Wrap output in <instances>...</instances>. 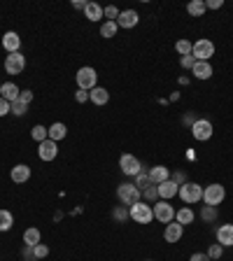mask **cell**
<instances>
[{"mask_svg":"<svg viewBox=\"0 0 233 261\" xmlns=\"http://www.w3.org/2000/svg\"><path fill=\"white\" fill-rule=\"evenodd\" d=\"M191 47H194V44H191L189 40H177V42H175L177 54H182V56H189L191 54Z\"/></svg>","mask_w":233,"mask_h":261,"instance_id":"obj_31","label":"cell"},{"mask_svg":"<svg viewBox=\"0 0 233 261\" xmlns=\"http://www.w3.org/2000/svg\"><path fill=\"white\" fill-rule=\"evenodd\" d=\"M194 63H196V59L194 56H182V59H179V65H182V68H187V70H189V68H194Z\"/></svg>","mask_w":233,"mask_h":261,"instance_id":"obj_39","label":"cell"},{"mask_svg":"<svg viewBox=\"0 0 233 261\" xmlns=\"http://www.w3.org/2000/svg\"><path fill=\"white\" fill-rule=\"evenodd\" d=\"M114 217L119 219V222H126V219H128V210H126V207H117V210H114Z\"/></svg>","mask_w":233,"mask_h":261,"instance_id":"obj_42","label":"cell"},{"mask_svg":"<svg viewBox=\"0 0 233 261\" xmlns=\"http://www.w3.org/2000/svg\"><path fill=\"white\" fill-rule=\"evenodd\" d=\"M142 194H145V198H147V201H157V198H159V189H157V187H147V189L145 191H142Z\"/></svg>","mask_w":233,"mask_h":261,"instance_id":"obj_37","label":"cell"},{"mask_svg":"<svg viewBox=\"0 0 233 261\" xmlns=\"http://www.w3.org/2000/svg\"><path fill=\"white\" fill-rule=\"evenodd\" d=\"M75 100H77V103H87V100H89V91L77 89V91H75Z\"/></svg>","mask_w":233,"mask_h":261,"instance_id":"obj_41","label":"cell"},{"mask_svg":"<svg viewBox=\"0 0 233 261\" xmlns=\"http://www.w3.org/2000/svg\"><path fill=\"white\" fill-rule=\"evenodd\" d=\"M12 112V103H7L5 98L0 96V117H5V114Z\"/></svg>","mask_w":233,"mask_h":261,"instance_id":"obj_38","label":"cell"},{"mask_svg":"<svg viewBox=\"0 0 233 261\" xmlns=\"http://www.w3.org/2000/svg\"><path fill=\"white\" fill-rule=\"evenodd\" d=\"M212 133H215V128H212V124L208 119H196L194 124H191V136H194L198 142L210 140Z\"/></svg>","mask_w":233,"mask_h":261,"instance_id":"obj_8","label":"cell"},{"mask_svg":"<svg viewBox=\"0 0 233 261\" xmlns=\"http://www.w3.org/2000/svg\"><path fill=\"white\" fill-rule=\"evenodd\" d=\"M154 219H159L161 224H170L175 219V207L168 201H157L154 203Z\"/></svg>","mask_w":233,"mask_h":261,"instance_id":"obj_9","label":"cell"},{"mask_svg":"<svg viewBox=\"0 0 233 261\" xmlns=\"http://www.w3.org/2000/svg\"><path fill=\"white\" fill-rule=\"evenodd\" d=\"M3 47H5V51H10V54H16L19 47H21V38H19V33L7 31L5 35H3Z\"/></svg>","mask_w":233,"mask_h":261,"instance_id":"obj_16","label":"cell"},{"mask_svg":"<svg viewBox=\"0 0 233 261\" xmlns=\"http://www.w3.org/2000/svg\"><path fill=\"white\" fill-rule=\"evenodd\" d=\"M103 10H105V16H108V21H117V19H119V10H117L114 5L103 7Z\"/></svg>","mask_w":233,"mask_h":261,"instance_id":"obj_36","label":"cell"},{"mask_svg":"<svg viewBox=\"0 0 233 261\" xmlns=\"http://www.w3.org/2000/svg\"><path fill=\"white\" fill-rule=\"evenodd\" d=\"M157 189H159V198H161V201H173L179 191V185H175L173 179H166V182L157 185Z\"/></svg>","mask_w":233,"mask_h":261,"instance_id":"obj_12","label":"cell"},{"mask_svg":"<svg viewBox=\"0 0 233 261\" xmlns=\"http://www.w3.org/2000/svg\"><path fill=\"white\" fill-rule=\"evenodd\" d=\"M177 196L187 203V205H194V203L203 201V187L196 185V182H185V185L179 187Z\"/></svg>","mask_w":233,"mask_h":261,"instance_id":"obj_3","label":"cell"},{"mask_svg":"<svg viewBox=\"0 0 233 261\" xmlns=\"http://www.w3.org/2000/svg\"><path fill=\"white\" fill-rule=\"evenodd\" d=\"M217 243L222 247H233V224H222L217 228Z\"/></svg>","mask_w":233,"mask_h":261,"instance_id":"obj_17","label":"cell"},{"mask_svg":"<svg viewBox=\"0 0 233 261\" xmlns=\"http://www.w3.org/2000/svg\"><path fill=\"white\" fill-rule=\"evenodd\" d=\"M31 136H33V140H35V142L40 145V142L49 140V128H47V126H42V124H38V126H33Z\"/></svg>","mask_w":233,"mask_h":261,"instance_id":"obj_28","label":"cell"},{"mask_svg":"<svg viewBox=\"0 0 233 261\" xmlns=\"http://www.w3.org/2000/svg\"><path fill=\"white\" fill-rule=\"evenodd\" d=\"M84 16H87L89 21H98V19H103L105 16V10L98 3H87V7H84Z\"/></svg>","mask_w":233,"mask_h":261,"instance_id":"obj_22","label":"cell"},{"mask_svg":"<svg viewBox=\"0 0 233 261\" xmlns=\"http://www.w3.org/2000/svg\"><path fill=\"white\" fill-rule=\"evenodd\" d=\"M65 136H68V126H65V124H61V121H56V124H51V126H49V140L61 142Z\"/></svg>","mask_w":233,"mask_h":261,"instance_id":"obj_23","label":"cell"},{"mask_svg":"<svg viewBox=\"0 0 233 261\" xmlns=\"http://www.w3.org/2000/svg\"><path fill=\"white\" fill-rule=\"evenodd\" d=\"M10 177H12V182H16V185L28 182V179H31V166H26V163H16L14 168H12Z\"/></svg>","mask_w":233,"mask_h":261,"instance_id":"obj_15","label":"cell"},{"mask_svg":"<svg viewBox=\"0 0 233 261\" xmlns=\"http://www.w3.org/2000/svg\"><path fill=\"white\" fill-rule=\"evenodd\" d=\"M222 250H224L222 245H219V243H215V245H210V250H208L205 254L210 256V261H219V256H222Z\"/></svg>","mask_w":233,"mask_h":261,"instance_id":"obj_32","label":"cell"},{"mask_svg":"<svg viewBox=\"0 0 233 261\" xmlns=\"http://www.w3.org/2000/svg\"><path fill=\"white\" fill-rule=\"evenodd\" d=\"M149 177H152L154 185H161V182L170 179V170L166 168V166H154V168L149 170Z\"/></svg>","mask_w":233,"mask_h":261,"instance_id":"obj_24","label":"cell"},{"mask_svg":"<svg viewBox=\"0 0 233 261\" xmlns=\"http://www.w3.org/2000/svg\"><path fill=\"white\" fill-rule=\"evenodd\" d=\"M117 21H103L100 23V38L110 40V38H117Z\"/></svg>","mask_w":233,"mask_h":261,"instance_id":"obj_27","label":"cell"},{"mask_svg":"<svg viewBox=\"0 0 233 261\" xmlns=\"http://www.w3.org/2000/svg\"><path fill=\"white\" fill-rule=\"evenodd\" d=\"M182 236H185V226H182V224H177L175 219L170 224H166V231H163V238H166V243H177Z\"/></svg>","mask_w":233,"mask_h":261,"instance_id":"obj_14","label":"cell"},{"mask_svg":"<svg viewBox=\"0 0 233 261\" xmlns=\"http://www.w3.org/2000/svg\"><path fill=\"white\" fill-rule=\"evenodd\" d=\"M89 100H91L93 105H105L110 100V91L105 87H96L89 91Z\"/></svg>","mask_w":233,"mask_h":261,"instance_id":"obj_20","label":"cell"},{"mask_svg":"<svg viewBox=\"0 0 233 261\" xmlns=\"http://www.w3.org/2000/svg\"><path fill=\"white\" fill-rule=\"evenodd\" d=\"M194 210L191 207H179V210H175V222L177 224H182V226H187V224H191L194 222Z\"/></svg>","mask_w":233,"mask_h":261,"instance_id":"obj_25","label":"cell"},{"mask_svg":"<svg viewBox=\"0 0 233 261\" xmlns=\"http://www.w3.org/2000/svg\"><path fill=\"white\" fill-rule=\"evenodd\" d=\"M128 217L136 224H149L154 219V207L140 201V203H136V205L128 207Z\"/></svg>","mask_w":233,"mask_h":261,"instance_id":"obj_4","label":"cell"},{"mask_svg":"<svg viewBox=\"0 0 233 261\" xmlns=\"http://www.w3.org/2000/svg\"><path fill=\"white\" fill-rule=\"evenodd\" d=\"M205 3H203V0H191L189 5H187V12H189L191 16H194V19H201L203 14H205Z\"/></svg>","mask_w":233,"mask_h":261,"instance_id":"obj_26","label":"cell"},{"mask_svg":"<svg viewBox=\"0 0 233 261\" xmlns=\"http://www.w3.org/2000/svg\"><path fill=\"white\" fill-rule=\"evenodd\" d=\"M14 226V217H12L10 210H0V231L5 233V231H10V228Z\"/></svg>","mask_w":233,"mask_h":261,"instance_id":"obj_29","label":"cell"},{"mask_svg":"<svg viewBox=\"0 0 233 261\" xmlns=\"http://www.w3.org/2000/svg\"><path fill=\"white\" fill-rule=\"evenodd\" d=\"M191 72H194L196 80H210V77H212V65H210V61H196L194 68H191Z\"/></svg>","mask_w":233,"mask_h":261,"instance_id":"obj_18","label":"cell"},{"mask_svg":"<svg viewBox=\"0 0 233 261\" xmlns=\"http://www.w3.org/2000/svg\"><path fill=\"white\" fill-rule=\"evenodd\" d=\"M189 261H210V256H208L205 252H196V254L189 256Z\"/></svg>","mask_w":233,"mask_h":261,"instance_id":"obj_43","label":"cell"},{"mask_svg":"<svg viewBox=\"0 0 233 261\" xmlns=\"http://www.w3.org/2000/svg\"><path fill=\"white\" fill-rule=\"evenodd\" d=\"M140 21V14L136 10H124L119 12V19H117V26L119 28H136Z\"/></svg>","mask_w":233,"mask_h":261,"instance_id":"obj_13","label":"cell"},{"mask_svg":"<svg viewBox=\"0 0 233 261\" xmlns=\"http://www.w3.org/2000/svg\"><path fill=\"white\" fill-rule=\"evenodd\" d=\"M0 89H3V84H0Z\"/></svg>","mask_w":233,"mask_h":261,"instance_id":"obj_47","label":"cell"},{"mask_svg":"<svg viewBox=\"0 0 233 261\" xmlns=\"http://www.w3.org/2000/svg\"><path fill=\"white\" fill-rule=\"evenodd\" d=\"M42 243V233H40V228L31 226L23 231V245H28V247H35V245Z\"/></svg>","mask_w":233,"mask_h":261,"instance_id":"obj_21","label":"cell"},{"mask_svg":"<svg viewBox=\"0 0 233 261\" xmlns=\"http://www.w3.org/2000/svg\"><path fill=\"white\" fill-rule=\"evenodd\" d=\"M33 254H35V259H44V256H49V247L44 243H40V245H35V247H33Z\"/></svg>","mask_w":233,"mask_h":261,"instance_id":"obj_33","label":"cell"},{"mask_svg":"<svg viewBox=\"0 0 233 261\" xmlns=\"http://www.w3.org/2000/svg\"><path fill=\"white\" fill-rule=\"evenodd\" d=\"M203 219H205V222L217 219V207H215V205H205V207H203Z\"/></svg>","mask_w":233,"mask_h":261,"instance_id":"obj_35","label":"cell"},{"mask_svg":"<svg viewBox=\"0 0 233 261\" xmlns=\"http://www.w3.org/2000/svg\"><path fill=\"white\" fill-rule=\"evenodd\" d=\"M26 112H28V105H23L21 100H14V103H12V114H16V117H23Z\"/></svg>","mask_w":233,"mask_h":261,"instance_id":"obj_34","label":"cell"},{"mask_svg":"<svg viewBox=\"0 0 233 261\" xmlns=\"http://www.w3.org/2000/svg\"><path fill=\"white\" fill-rule=\"evenodd\" d=\"M23 70H26V56H23L21 51L5 56V72L7 75H21Z\"/></svg>","mask_w":233,"mask_h":261,"instance_id":"obj_7","label":"cell"},{"mask_svg":"<svg viewBox=\"0 0 233 261\" xmlns=\"http://www.w3.org/2000/svg\"><path fill=\"white\" fill-rule=\"evenodd\" d=\"M0 93H3V98H5L7 103H14V100H19L21 89L16 87L14 82H5V84H3V89H0Z\"/></svg>","mask_w":233,"mask_h":261,"instance_id":"obj_19","label":"cell"},{"mask_svg":"<svg viewBox=\"0 0 233 261\" xmlns=\"http://www.w3.org/2000/svg\"><path fill=\"white\" fill-rule=\"evenodd\" d=\"M140 196H142V191L138 189L136 185H131V182H124V185L117 187V198H119V201L124 203L126 207L140 203Z\"/></svg>","mask_w":233,"mask_h":261,"instance_id":"obj_1","label":"cell"},{"mask_svg":"<svg viewBox=\"0 0 233 261\" xmlns=\"http://www.w3.org/2000/svg\"><path fill=\"white\" fill-rule=\"evenodd\" d=\"M152 185H154V182H152V177H149V173H142V170H140V173L136 175V187L140 191H145L147 187H152Z\"/></svg>","mask_w":233,"mask_h":261,"instance_id":"obj_30","label":"cell"},{"mask_svg":"<svg viewBox=\"0 0 233 261\" xmlns=\"http://www.w3.org/2000/svg\"><path fill=\"white\" fill-rule=\"evenodd\" d=\"M38 156L42 159V161H54L56 156H59V142L54 140H44L38 145Z\"/></svg>","mask_w":233,"mask_h":261,"instance_id":"obj_11","label":"cell"},{"mask_svg":"<svg viewBox=\"0 0 233 261\" xmlns=\"http://www.w3.org/2000/svg\"><path fill=\"white\" fill-rule=\"evenodd\" d=\"M72 7H75V10H84V7H87V0H72Z\"/></svg>","mask_w":233,"mask_h":261,"instance_id":"obj_46","label":"cell"},{"mask_svg":"<svg viewBox=\"0 0 233 261\" xmlns=\"http://www.w3.org/2000/svg\"><path fill=\"white\" fill-rule=\"evenodd\" d=\"M191 56H194L196 61H210L212 56H215V42L212 40H196L194 47H191Z\"/></svg>","mask_w":233,"mask_h":261,"instance_id":"obj_5","label":"cell"},{"mask_svg":"<svg viewBox=\"0 0 233 261\" xmlns=\"http://www.w3.org/2000/svg\"><path fill=\"white\" fill-rule=\"evenodd\" d=\"M77 80V89H84V91H91V89L98 87V72L93 70L91 65H84V68H80L75 75Z\"/></svg>","mask_w":233,"mask_h":261,"instance_id":"obj_2","label":"cell"},{"mask_svg":"<svg viewBox=\"0 0 233 261\" xmlns=\"http://www.w3.org/2000/svg\"><path fill=\"white\" fill-rule=\"evenodd\" d=\"M226 198V189H224L222 185H208V187H203V201H205V205H215L217 207L219 203Z\"/></svg>","mask_w":233,"mask_h":261,"instance_id":"obj_6","label":"cell"},{"mask_svg":"<svg viewBox=\"0 0 233 261\" xmlns=\"http://www.w3.org/2000/svg\"><path fill=\"white\" fill-rule=\"evenodd\" d=\"M23 259L26 261H38L35 254H33V247H28V245H26V250H23Z\"/></svg>","mask_w":233,"mask_h":261,"instance_id":"obj_45","label":"cell"},{"mask_svg":"<svg viewBox=\"0 0 233 261\" xmlns=\"http://www.w3.org/2000/svg\"><path fill=\"white\" fill-rule=\"evenodd\" d=\"M19 100H21L23 105H28V103H31V100H33V91H31V89H23V91L19 93Z\"/></svg>","mask_w":233,"mask_h":261,"instance_id":"obj_40","label":"cell"},{"mask_svg":"<svg viewBox=\"0 0 233 261\" xmlns=\"http://www.w3.org/2000/svg\"><path fill=\"white\" fill-rule=\"evenodd\" d=\"M119 168H121V173H124V175H128V177H136V175L142 170V166H140V161H138L133 154H121Z\"/></svg>","mask_w":233,"mask_h":261,"instance_id":"obj_10","label":"cell"},{"mask_svg":"<svg viewBox=\"0 0 233 261\" xmlns=\"http://www.w3.org/2000/svg\"><path fill=\"white\" fill-rule=\"evenodd\" d=\"M222 5H224L222 0H208V3H205V7H208V10H219V7H222Z\"/></svg>","mask_w":233,"mask_h":261,"instance_id":"obj_44","label":"cell"}]
</instances>
